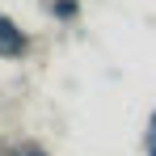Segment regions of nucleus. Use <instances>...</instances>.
Returning <instances> with one entry per match:
<instances>
[{
    "mask_svg": "<svg viewBox=\"0 0 156 156\" xmlns=\"http://www.w3.org/2000/svg\"><path fill=\"white\" fill-rule=\"evenodd\" d=\"M0 55H26V34L0 17Z\"/></svg>",
    "mask_w": 156,
    "mask_h": 156,
    "instance_id": "nucleus-1",
    "label": "nucleus"
},
{
    "mask_svg": "<svg viewBox=\"0 0 156 156\" xmlns=\"http://www.w3.org/2000/svg\"><path fill=\"white\" fill-rule=\"evenodd\" d=\"M76 0H55V17H63V21H68V17H76Z\"/></svg>",
    "mask_w": 156,
    "mask_h": 156,
    "instance_id": "nucleus-2",
    "label": "nucleus"
},
{
    "mask_svg": "<svg viewBox=\"0 0 156 156\" xmlns=\"http://www.w3.org/2000/svg\"><path fill=\"white\" fill-rule=\"evenodd\" d=\"M30 156H38V152H30Z\"/></svg>",
    "mask_w": 156,
    "mask_h": 156,
    "instance_id": "nucleus-3",
    "label": "nucleus"
},
{
    "mask_svg": "<svg viewBox=\"0 0 156 156\" xmlns=\"http://www.w3.org/2000/svg\"><path fill=\"white\" fill-rule=\"evenodd\" d=\"M152 156H156V152H152Z\"/></svg>",
    "mask_w": 156,
    "mask_h": 156,
    "instance_id": "nucleus-4",
    "label": "nucleus"
}]
</instances>
